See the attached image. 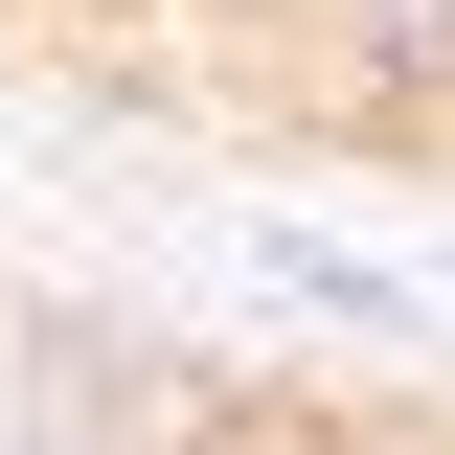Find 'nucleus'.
<instances>
[{
    "label": "nucleus",
    "mask_w": 455,
    "mask_h": 455,
    "mask_svg": "<svg viewBox=\"0 0 455 455\" xmlns=\"http://www.w3.org/2000/svg\"><path fill=\"white\" fill-rule=\"evenodd\" d=\"M341 92L364 114H455V0H341Z\"/></svg>",
    "instance_id": "nucleus-2"
},
{
    "label": "nucleus",
    "mask_w": 455,
    "mask_h": 455,
    "mask_svg": "<svg viewBox=\"0 0 455 455\" xmlns=\"http://www.w3.org/2000/svg\"><path fill=\"white\" fill-rule=\"evenodd\" d=\"M0 455H228V387L182 364V341L23 319V364H0Z\"/></svg>",
    "instance_id": "nucleus-1"
}]
</instances>
